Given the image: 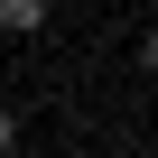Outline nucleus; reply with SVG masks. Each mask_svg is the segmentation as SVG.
Returning <instances> with one entry per match:
<instances>
[{
    "label": "nucleus",
    "instance_id": "obj_1",
    "mask_svg": "<svg viewBox=\"0 0 158 158\" xmlns=\"http://www.w3.org/2000/svg\"><path fill=\"white\" fill-rule=\"evenodd\" d=\"M0 28H10V37H37L47 28V0H0Z\"/></svg>",
    "mask_w": 158,
    "mask_h": 158
},
{
    "label": "nucleus",
    "instance_id": "obj_2",
    "mask_svg": "<svg viewBox=\"0 0 158 158\" xmlns=\"http://www.w3.org/2000/svg\"><path fill=\"white\" fill-rule=\"evenodd\" d=\"M139 65H149V74H158V28H149V37H139Z\"/></svg>",
    "mask_w": 158,
    "mask_h": 158
},
{
    "label": "nucleus",
    "instance_id": "obj_3",
    "mask_svg": "<svg viewBox=\"0 0 158 158\" xmlns=\"http://www.w3.org/2000/svg\"><path fill=\"white\" fill-rule=\"evenodd\" d=\"M10 139H19V121H10V112H0V149H10Z\"/></svg>",
    "mask_w": 158,
    "mask_h": 158
},
{
    "label": "nucleus",
    "instance_id": "obj_4",
    "mask_svg": "<svg viewBox=\"0 0 158 158\" xmlns=\"http://www.w3.org/2000/svg\"><path fill=\"white\" fill-rule=\"evenodd\" d=\"M0 158H10V149H0Z\"/></svg>",
    "mask_w": 158,
    "mask_h": 158
}]
</instances>
